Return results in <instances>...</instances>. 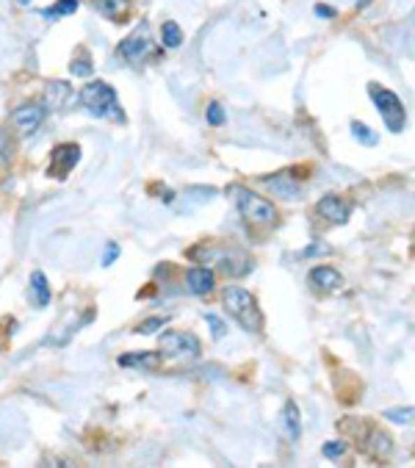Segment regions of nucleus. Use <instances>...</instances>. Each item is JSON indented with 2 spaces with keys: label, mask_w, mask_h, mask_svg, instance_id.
<instances>
[{
  "label": "nucleus",
  "mask_w": 415,
  "mask_h": 468,
  "mask_svg": "<svg viewBox=\"0 0 415 468\" xmlns=\"http://www.w3.org/2000/svg\"><path fill=\"white\" fill-rule=\"evenodd\" d=\"M189 258L200 261L208 269H221V272H227L233 277H244L255 266V261L244 249L224 247V244H200V247H191Z\"/></svg>",
  "instance_id": "1"
},
{
  "label": "nucleus",
  "mask_w": 415,
  "mask_h": 468,
  "mask_svg": "<svg viewBox=\"0 0 415 468\" xmlns=\"http://www.w3.org/2000/svg\"><path fill=\"white\" fill-rule=\"evenodd\" d=\"M227 197L238 208V214L255 228H275L279 222V214H277L275 205L266 197H261L258 191L247 189V186H227Z\"/></svg>",
  "instance_id": "2"
},
{
  "label": "nucleus",
  "mask_w": 415,
  "mask_h": 468,
  "mask_svg": "<svg viewBox=\"0 0 415 468\" xmlns=\"http://www.w3.org/2000/svg\"><path fill=\"white\" fill-rule=\"evenodd\" d=\"M78 100H80V105H83L92 117H97V119L125 122V111L119 108V94H117V89H114L111 83H105V80H92V83H86V86L80 89Z\"/></svg>",
  "instance_id": "3"
},
{
  "label": "nucleus",
  "mask_w": 415,
  "mask_h": 468,
  "mask_svg": "<svg viewBox=\"0 0 415 468\" xmlns=\"http://www.w3.org/2000/svg\"><path fill=\"white\" fill-rule=\"evenodd\" d=\"M221 305H224V311L230 313L244 330L258 332V330L263 327V313L258 308V300H255L247 288H241V286H227V288L221 291Z\"/></svg>",
  "instance_id": "4"
},
{
  "label": "nucleus",
  "mask_w": 415,
  "mask_h": 468,
  "mask_svg": "<svg viewBox=\"0 0 415 468\" xmlns=\"http://www.w3.org/2000/svg\"><path fill=\"white\" fill-rule=\"evenodd\" d=\"M368 94H371L377 111L382 114L385 128H388L391 133H402V131L407 128V108H405L402 97H399L396 92L385 89V86H379V83H368Z\"/></svg>",
  "instance_id": "5"
},
{
  "label": "nucleus",
  "mask_w": 415,
  "mask_h": 468,
  "mask_svg": "<svg viewBox=\"0 0 415 468\" xmlns=\"http://www.w3.org/2000/svg\"><path fill=\"white\" fill-rule=\"evenodd\" d=\"M203 352V344L194 332H183V330H166L161 335V355L169 358H183V360H197Z\"/></svg>",
  "instance_id": "6"
},
{
  "label": "nucleus",
  "mask_w": 415,
  "mask_h": 468,
  "mask_svg": "<svg viewBox=\"0 0 415 468\" xmlns=\"http://www.w3.org/2000/svg\"><path fill=\"white\" fill-rule=\"evenodd\" d=\"M78 161H80V147H78L75 142L56 145V147L50 150V169H48V175L64 180L69 172L78 166Z\"/></svg>",
  "instance_id": "7"
},
{
  "label": "nucleus",
  "mask_w": 415,
  "mask_h": 468,
  "mask_svg": "<svg viewBox=\"0 0 415 468\" xmlns=\"http://www.w3.org/2000/svg\"><path fill=\"white\" fill-rule=\"evenodd\" d=\"M48 117V108L42 103H28V105H20L14 114H11V125L22 133V136H31Z\"/></svg>",
  "instance_id": "8"
},
{
  "label": "nucleus",
  "mask_w": 415,
  "mask_h": 468,
  "mask_svg": "<svg viewBox=\"0 0 415 468\" xmlns=\"http://www.w3.org/2000/svg\"><path fill=\"white\" fill-rule=\"evenodd\" d=\"M316 214H319L324 222H330V225H346L349 217H351V208H349V203H346L344 197H338V194H324V197L319 200V205H316Z\"/></svg>",
  "instance_id": "9"
},
{
  "label": "nucleus",
  "mask_w": 415,
  "mask_h": 468,
  "mask_svg": "<svg viewBox=\"0 0 415 468\" xmlns=\"http://www.w3.org/2000/svg\"><path fill=\"white\" fill-rule=\"evenodd\" d=\"M117 53L125 59V61H131V64H138L147 53H150V34L144 31V28H138L133 31L131 36H125L119 45H117Z\"/></svg>",
  "instance_id": "10"
},
{
  "label": "nucleus",
  "mask_w": 415,
  "mask_h": 468,
  "mask_svg": "<svg viewBox=\"0 0 415 468\" xmlns=\"http://www.w3.org/2000/svg\"><path fill=\"white\" fill-rule=\"evenodd\" d=\"M186 283H189V291L197 294V297H210L213 288H216V275L213 269L208 266H194L186 272Z\"/></svg>",
  "instance_id": "11"
},
{
  "label": "nucleus",
  "mask_w": 415,
  "mask_h": 468,
  "mask_svg": "<svg viewBox=\"0 0 415 468\" xmlns=\"http://www.w3.org/2000/svg\"><path fill=\"white\" fill-rule=\"evenodd\" d=\"M360 444H363V449H365L368 455H374V458H388V455L393 452V441H391V435L382 432V430H374V427L365 430V435H363Z\"/></svg>",
  "instance_id": "12"
},
{
  "label": "nucleus",
  "mask_w": 415,
  "mask_h": 468,
  "mask_svg": "<svg viewBox=\"0 0 415 468\" xmlns=\"http://www.w3.org/2000/svg\"><path fill=\"white\" fill-rule=\"evenodd\" d=\"M341 275H338V269H333V266H316L313 272H310V286L316 288V291H321V294H333L335 288H341Z\"/></svg>",
  "instance_id": "13"
},
{
  "label": "nucleus",
  "mask_w": 415,
  "mask_h": 468,
  "mask_svg": "<svg viewBox=\"0 0 415 468\" xmlns=\"http://www.w3.org/2000/svg\"><path fill=\"white\" fill-rule=\"evenodd\" d=\"M266 183H269V189L275 191L277 197H282V200H299L302 197V186L291 177V172H277L272 177H266Z\"/></svg>",
  "instance_id": "14"
},
{
  "label": "nucleus",
  "mask_w": 415,
  "mask_h": 468,
  "mask_svg": "<svg viewBox=\"0 0 415 468\" xmlns=\"http://www.w3.org/2000/svg\"><path fill=\"white\" fill-rule=\"evenodd\" d=\"M161 360H163L161 352H125V355H119L122 369H155V366H161Z\"/></svg>",
  "instance_id": "15"
},
{
  "label": "nucleus",
  "mask_w": 415,
  "mask_h": 468,
  "mask_svg": "<svg viewBox=\"0 0 415 468\" xmlns=\"http://www.w3.org/2000/svg\"><path fill=\"white\" fill-rule=\"evenodd\" d=\"M69 97H72V89H69L67 80H50L45 108H50V111H61V108L69 103Z\"/></svg>",
  "instance_id": "16"
},
{
  "label": "nucleus",
  "mask_w": 415,
  "mask_h": 468,
  "mask_svg": "<svg viewBox=\"0 0 415 468\" xmlns=\"http://www.w3.org/2000/svg\"><path fill=\"white\" fill-rule=\"evenodd\" d=\"M282 427H285V435H288L291 441H296V438L302 435V413H299L296 402H288V404L282 407Z\"/></svg>",
  "instance_id": "17"
},
{
  "label": "nucleus",
  "mask_w": 415,
  "mask_h": 468,
  "mask_svg": "<svg viewBox=\"0 0 415 468\" xmlns=\"http://www.w3.org/2000/svg\"><path fill=\"white\" fill-rule=\"evenodd\" d=\"M31 297H34L36 308H48L50 305V283H48V277L42 272L31 275Z\"/></svg>",
  "instance_id": "18"
},
{
  "label": "nucleus",
  "mask_w": 415,
  "mask_h": 468,
  "mask_svg": "<svg viewBox=\"0 0 415 468\" xmlns=\"http://www.w3.org/2000/svg\"><path fill=\"white\" fill-rule=\"evenodd\" d=\"M94 8L108 20H122L131 8V0H94Z\"/></svg>",
  "instance_id": "19"
},
{
  "label": "nucleus",
  "mask_w": 415,
  "mask_h": 468,
  "mask_svg": "<svg viewBox=\"0 0 415 468\" xmlns=\"http://www.w3.org/2000/svg\"><path fill=\"white\" fill-rule=\"evenodd\" d=\"M161 42H163V47H169V50H175V47H180L183 45V31H180V25L177 22H163L161 25Z\"/></svg>",
  "instance_id": "20"
},
{
  "label": "nucleus",
  "mask_w": 415,
  "mask_h": 468,
  "mask_svg": "<svg viewBox=\"0 0 415 468\" xmlns=\"http://www.w3.org/2000/svg\"><path fill=\"white\" fill-rule=\"evenodd\" d=\"M78 6H80V0H56L53 6L42 8V14L50 17V20H56V17H69V14L78 11Z\"/></svg>",
  "instance_id": "21"
},
{
  "label": "nucleus",
  "mask_w": 415,
  "mask_h": 468,
  "mask_svg": "<svg viewBox=\"0 0 415 468\" xmlns=\"http://www.w3.org/2000/svg\"><path fill=\"white\" fill-rule=\"evenodd\" d=\"M11 158H14V139H11V133L6 128H0V169L8 166Z\"/></svg>",
  "instance_id": "22"
},
{
  "label": "nucleus",
  "mask_w": 415,
  "mask_h": 468,
  "mask_svg": "<svg viewBox=\"0 0 415 468\" xmlns=\"http://www.w3.org/2000/svg\"><path fill=\"white\" fill-rule=\"evenodd\" d=\"M349 131H351V136H354L357 142H363L365 147H374V145H377V133H374L368 125H363V122H351Z\"/></svg>",
  "instance_id": "23"
},
{
  "label": "nucleus",
  "mask_w": 415,
  "mask_h": 468,
  "mask_svg": "<svg viewBox=\"0 0 415 468\" xmlns=\"http://www.w3.org/2000/svg\"><path fill=\"white\" fill-rule=\"evenodd\" d=\"M169 324V316H150L147 321H141L136 327V332H141V335H150V332H158L161 327H166Z\"/></svg>",
  "instance_id": "24"
},
{
  "label": "nucleus",
  "mask_w": 415,
  "mask_h": 468,
  "mask_svg": "<svg viewBox=\"0 0 415 468\" xmlns=\"http://www.w3.org/2000/svg\"><path fill=\"white\" fill-rule=\"evenodd\" d=\"M69 73H72V75H78V78H89V75L94 73V70H92V61H89V56H86V53H80V56H78V59L69 64Z\"/></svg>",
  "instance_id": "25"
},
{
  "label": "nucleus",
  "mask_w": 415,
  "mask_h": 468,
  "mask_svg": "<svg viewBox=\"0 0 415 468\" xmlns=\"http://www.w3.org/2000/svg\"><path fill=\"white\" fill-rule=\"evenodd\" d=\"M224 108H221V103L219 100H213V103H208V125H213V128H219V125H224Z\"/></svg>",
  "instance_id": "26"
},
{
  "label": "nucleus",
  "mask_w": 415,
  "mask_h": 468,
  "mask_svg": "<svg viewBox=\"0 0 415 468\" xmlns=\"http://www.w3.org/2000/svg\"><path fill=\"white\" fill-rule=\"evenodd\" d=\"M321 452H324L327 460H338V458H344L346 441H327V444L321 446Z\"/></svg>",
  "instance_id": "27"
},
{
  "label": "nucleus",
  "mask_w": 415,
  "mask_h": 468,
  "mask_svg": "<svg viewBox=\"0 0 415 468\" xmlns=\"http://www.w3.org/2000/svg\"><path fill=\"white\" fill-rule=\"evenodd\" d=\"M205 321H208V327H210V335H213V341H219V338L227 332V324H224V321H221L216 313H208Z\"/></svg>",
  "instance_id": "28"
},
{
  "label": "nucleus",
  "mask_w": 415,
  "mask_h": 468,
  "mask_svg": "<svg viewBox=\"0 0 415 468\" xmlns=\"http://www.w3.org/2000/svg\"><path fill=\"white\" fill-rule=\"evenodd\" d=\"M385 418L396 421V424H410L413 421V407H405V410H385Z\"/></svg>",
  "instance_id": "29"
},
{
  "label": "nucleus",
  "mask_w": 415,
  "mask_h": 468,
  "mask_svg": "<svg viewBox=\"0 0 415 468\" xmlns=\"http://www.w3.org/2000/svg\"><path fill=\"white\" fill-rule=\"evenodd\" d=\"M117 258H119V247H117L114 241H108V244H105V255H103V266H111Z\"/></svg>",
  "instance_id": "30"
},
{
  "label": "nucleus",
  "mask_w": 415,
  "mask_h": 468,
  "mask_svg": "<svg viewBox=\"0 0 415 468\" xmlns=\"http://www.w3.org/2000/svg\"><path fill=\"white\" fill-rule=\"evenodd\" d=\"M338 11L335 8H330V6H324V3H316V17H324V20H333Z\"/></svg>",
  "instance_id": "31"
},
{
  "label": "nucleus",
  "mask_w": 415,
  "mask_h": 468,
  "mask_svg": "<svg viewBox=\"0 0 415 468\" xmlns=\"http://www.w3.org/2000/svg\"><path fill=\"white\" fill-rule=\"evenodd\" d=\"M371 3H374V0H357V3H354V8L360 11V8H365V6H371Z\"/></svg>",
  "instance_id": "32"
},
{
  "label": "nucleus",
  "mask_w": 415,
  "mask_h": 468,
  "mask_svg": "<svg viewBox=\"0 0 415 468\" xmlns=\"http://www.w3.org/2000/svg\"><path fill=\"white\" fill-rule=\"evenodd\" d=\"M17 3H20V6H28V3H31V0H17Z\"/></svg>",
  "instance_id": "33"
}]
</instances>
